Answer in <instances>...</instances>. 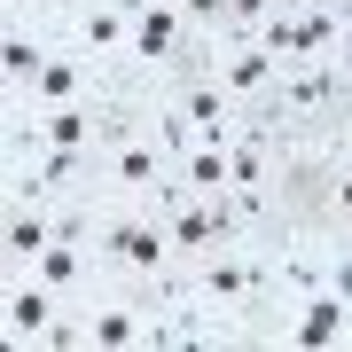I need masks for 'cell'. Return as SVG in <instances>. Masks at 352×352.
I'll return each instance as SVG.
<instances>
[{"label": "cell", "instance_id": "11", "mask_svg": "<svg viewBox=\"0 0 352 352\" xmlns=\"http://www.w3.org/2000/svg\"><path fill=\"white\" fill-rule=\"evenodd\" d=\"M164 235H173L180 266H188V258H204V251H219V227H212V204H204V196H188L180 212H164Z\"/></svg>", "mask_w": 352, "mask_h": 352}, {"label": "cell", "instance_id": "15", "mask_svg": "<svg viewBox=\"0 0 352 352\" xmlns=\"http://www.w3.org/2000/svg\"><path fill=\"white\" fill-rule=\"evenodd\" d=\"M329 63H337V71L352 78V16H344V32H337V55H329Z\"/></svg>", "mask_w": 352, "mask_h": 352}, {"label": "cell", "instance_id": "12", "mask_svg": "<svg viewBox=\"0 0 352 352\" xmlns=\"http://www.w3.org/2000/svg\"><path fill=\"white\" fill-rule=\"evenodd\" d=\"M141 126H149V141H157V149L173 157V164L196 149V126H188V110H173L164 94H141Z\"/></svg>", "mask_w": 352, "mask_h": 352}, {"label": "cell", "instance_id": "7", "mask_svg": "<svg viewBox=\"0 0 352 352\" xmlns=\"http://www.w3.org/2000/svg\"><path fill=\"white\" fill-rule=\"evenodd\" d=\"M0 314H8L0 329H8V344H16V352H39V337H47V329L71 314V298H55L39 274H24V266H16L8 289H0Z\"/></svg>", "mask_w": 352, "mask_h": 352}, {"label": "cell", "instance_id": "1", "mask_svg": "<svg viewBox=\"0 0 352 352\" xmlns=\"http://www.w3.org/2000/svg\"><path fill=\"white\" fill-rule=\"evenodd\" d=\"M94 266H102V282H118V289H141L149 305H173V298H188V266H180L173 235H164V219L149 212V204H110V212H102Z\"/></svg>", "mask_w": 352, "mask_h": 352}, {"label": "cell", "instance_id": "9", "mask_svg": "<svg viewBox=\"0 0 352 352\" xmlns=\"http://www.w3.org/2000/svg\"><path fill=\"white\" fill-rule=\"evenodd\" d=\"M55 47H63V32H55V24H39V16H8V24H0V87L24 94L32 78L47 71Z\"/></svg>", "mask_w": 352, "mask_h": 352}, {"label": "cell", "instance_id": "5", "mask_svg": "<svg viewBox=\"0 0 352 352\" xmlns=\"http://www.w3.org/2000/svg\"><path fill=\"white\" fill-rule=\"evenodd\" d=\"M266 344H289V352H352V305L337 298V289H314V298H298L274 329H266Z\"/></svg>", "mask_w": 352, "mask_h": 352}, {"label": "cell", "instance_id": "2", "mask_svg": "<svg viewBox=\"0 0 352 352\" xmlns=\"http://www.w3.org/2000/svg\"><path fill=\"white\" fill-rule=\"evenodd\" d=\"M196 24H188V8H180V0H157V8H141L133 16V47H126V87H157V78H173L180 63H188L196 55Z\"/></svg>", "mask_w": 352, "mask_h": 352}, {"label": "cell", "instance_id": "8", "mask_svg": "<svg viewBox=\"0 0 352 352\" xmlns=\"http://www.w3.org/2000/svg\"><path fill=\"white\" fill-rule=\"evenodd\" d=\"M102 87H118L102 63H87L78 47H55L47 71H39L24 94H8V102H24V110H63V102H87V94H102Z\"/></svg>", "mask_w": 352, "mask_h": 352}, {"label": "cell", "instance_id": "10", "mask_svg": "<svg viewBox=\"0 0 352 352\" xmlns=\"http://www.w3.org/2000/svg\"><path fill=\"white\" fill-rule=\"evenodd\" d=\"M55 243V204H8L0 219V266H32Z\"/></svg>", "mask_w": 352, "mask_h": 352}, {"label": "cell", "instance_id": "6", "mask_svg": "<svg viewBox=\"0 0 352 352\" xmlns=\"http://www.w3.org/2000/svg\"><path fill=\"white\" fill-rule=\"evenodd\" d=\"M204 47H212V78H219L235 102H266V94L282 87V63L258 47L251 32H235V24H227V32H212V39H204Z\"/></svg>", "mask_w": 352, "mask_h": 352}, {"label": "cell", "instance_id": "14", "mask_svg": "<svg viewBox=\"0 0 352 352\" xmlns=\"http://www.w3.org/2000/svg\"><path fill=\"white\" fill-rule=\"evenodd\" d=\"M180 8H188V24L212 39V32H227V0H180Z\"/></svg>", "mask_w": 352, "mask_h": 352}, {"label": "cell", "instance_id": "4", "mask_svg": "<svg viewBox=\"0 0 352 352\" xmlns=\"http://www.w3.org/2000/svg\"><path fill=\"white\" fill-rule=\"evenodd\" d=\"M102 180V149H39L24 164H8V204H55Z\"/></svg>", "mask_w": 352, "mask_h": 352}, {"label": "cell", "instance_id": "3", "mask_svg": "<svg viewBox=\"0 0 352 352\" xmlns=\"http://www.w3.org/2000/svg\"><path fill=\"white\" fill-rule=\"evenodd\" d=\"M133 0H63V16H55V32H63V47H78L87 63L102 71H126V47H133Z\"/></svg>", "mask_w": 352, "mask_h": 352}, {"label": "cell", "instance_id": "13", "mask_svg": "<svg viewBox=\"0 0 352 352\" xmlns=\"http://www.w3.org/2000/svg\"><path fill=\"white\" fill-rule=\"evenodd\" d=\"M173 173H180V188H196V196H219V188H227V149H204V141H196V149L180 157Z\"/></svg>", "mask_w": 352, "mask_h": 352}]
</instances>
